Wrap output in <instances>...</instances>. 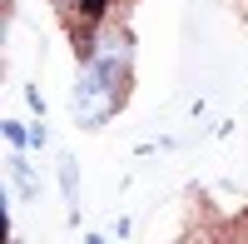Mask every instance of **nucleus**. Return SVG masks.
I'll return each mask as SVG.
<instances>
[{
    "label": "nucleus",
    "instance_id": "4",
    "mask_svg": "<svg viewBox=\"0 0 248 244\" xmlns=\"http://www.w3.org/2000/svg\"><path fill=\"white\" fill-rule=\"evenodd\" d=\"M75 155H65V159H60V190H65V199H70V205H75Z\"/></svg>",
    "mask_w": 248,
    "mask_h": 244
},
{
    "label": "nucleus",
    "instance_id": "2",
    "mask_svg": "<svg viewBox=\"0 0 248 244\" xmlns=\"http://www.w3.org/2000/svg\"><path fill=\"white\" fill-rule=\"evenodd\" d=\"M94 55H99V60H114V65H129V40H124V35H114V30H99Z\"/></svg>",
    "mask_w": 248,
    "mask_h": 244
},
{
    "label": "nucleus",
    "instance_id": "3",
    "mask_svg": "<svg viewBox=\"0 0 248 244\" xmlns=\"http://www.w3.org/2000/svg\"><path fill=\"white\" fill-rule=\"evenodd\" d=\"M5 139H10V145L15 150H35V145H45V130H40V125H15V120H5Z\"/></svg>",
    "mask_w": 248,
    "mask_h": 244
},
{
    "label": "nucleus",
    "instance_id": "1",
    "mask_svg": "<svg viewBox=\"0 0 248 244\" xmlns=\"http://www.w3.org/2000/svg\"><path fill=\"white\" fill-rule=\"evenodd\" d=\"M109 100H114V95H109L105 70H99V65H90L85 75H79V85H75V120H79L85 130H94L99 120L109 115Z\"/></svg>",
    "mask_w": 248,
    "mask_h": 244
}]
</instances>
